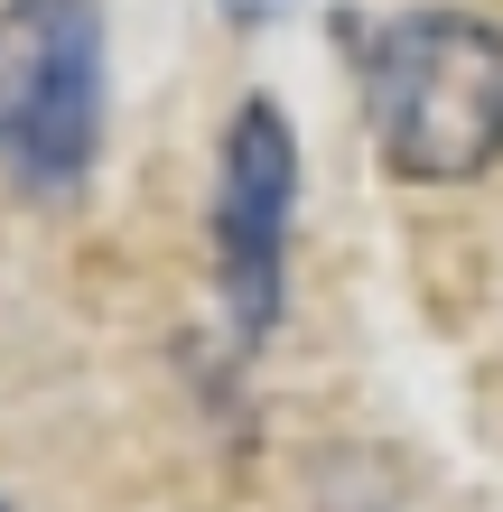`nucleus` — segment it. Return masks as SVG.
<instances>
[{"mask_svg":"<svg viewBox=\"0 0 503 512\" xmlns=\"http://www.w3.org/2000/svg\"><path fill=\"white\" fill-rule=\"evenodd\" d=\"M289 187H299V159H289V122L271 103L233 112L224 140V205H215V252H224V298L233 326L261 336L280 298V224H289Z\"/></svg>","mask_w":503,"mask_h":512,"instance_id":"nucleus-3","label":"nucleus"},{"mask_svg":"<svg viewBox=\"0 0 503 512\" xmlns=\"http://www.w3.org/2000/svg\"><path fill=\"white\" fill-rule=\"evenodd\" d=\"M103 149V10L94 0H0V177L66 196Z\"/></svg>","mask_w":503,"mask_h":512,"instance_id":"nucleus-2","label":"nucleus"},{"mask_svg":"<svg viewBox=\"0 0 503 512\" xmlns=\"http://www.w3.org/2000/svg\"><path fill=\"white\" fill-rule=\"evenodd\" d=\"M364 112L401 177H476L503 159V38L457 10H410L364 47Z\"/></svg>","mask_w":503,"mask_h":512,"instance_id":"nucleus-1","label":"nucleus"},{"mask_svg":"<svg viewBox=\"0 0 503 512\" xmlns=\"http://www.w3.org/2000/svg\"><path fill=\"white\" fill-rule=\"evenodd\" d=\"M233 10H243V19H252V10H280V0H233Z\"/></svg>","mask_w":503,"mask_h":512,"instance_id":"nucleus-4","label":"nucleus"}]
</instances>
